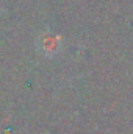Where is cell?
Segmentation results:
<instances>
[{
  "label": "cell",
  "instance_id": "obj_1",
  "mask_svg": "<svg viewBox=\"0 0 133 134\" xmlns=\"http://www.w3.org/2000/svg\"><path fill=\"white\" fill-rule=\"evenodd\" d=\"M38 47L47 56L55 55L60 50V37L57 34H42L38 41Z\"/></svg>",
  "mask_w": 133,
  "mask_h": 134
}]
</instances>
